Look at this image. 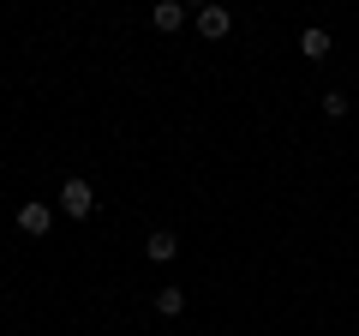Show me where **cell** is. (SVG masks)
<instances>
[{
  "instance_id": "obj_9",
  "label": "cell",
  "mask_w": 359,
  "mask_h": 336,
  "mask_svg": "<svg viewBox=\"0 0 359 336\" xmlns=\"http://www.w3.org/2000/svg\"><path fill=\"white\" fill-rule=\"evenodd\" d=\"M186 6H192V13H204V6H216V0H186Z\"/></svg>"
},
{
  "instance_id": "obj_8",
  "label": "cell",
  "mask_w": 359,
  "mask_h": 336,
  "mask_svg": "<svg viewBox=\"0 0 359 336\" xmlns=\"http://www.w3.org/2000/svg\"><path fill=\"white\" fill-rule=\"evenodd\" d=\"M323 115L341 120V115H347V91H323Z\"/></svg>"
},
{
  "instance_id": "obj_4",
  "label": "cell",
  "mask_w": 359,
  "mask_h": 336,
  "mask_svg": "<svg viewBox=\"0 0 359 336\" xmlns=\"http://www.w3.org/2000/svg\"><path fill=\"white\" fill-rule=\"evenodd\" d=\"M150 25L162 30V37H174V30L186 25V0H156V13H150Z\"/></svg>"
},
{
  "instance_id": "obj_3",
  "label": "cell",
  "mask_w": 359,
  "mask_h": 336,
  "mask_svg": "<svg viewBox=\"0 0 359 336\" xmlns=\"http://www.w3.org/2000/svg\"><path fill=\"white\" fill-rule=\"evenodd\" d=\"M228 30H233L228 6H204V13H198V37H204V42H222Z\"/></svg>"
},
{
  "instance_id": "obj_6",
  "label": "cell",
  "mask_w": 359,
  "mask_h": 336,
  "mask_svg": "<svg viewBox=\"0 0 359 336\" xmlns=\"http://www.w3.org/2000/svg\"><path fill=\"white\" fill-rule=\"evenodd\" d=\"M299 54H306V60H323V54H330V30H299Z\"/></svg>"
},
{
  "instance_id": "obj_7",
  "label": "cell",
  "mask_w": 359,
  "mask_h": 336,
  "mask_svg": "<svg viewBox=\"0 0 359 336\" xmlns=\"http://www.w3.org/2000/svg\"><path fill=\"white\" fill-rule=\"evenodd\" d=\"M156 312L162 318H180L186 312V288H156Z\"/></svg>"
},
{
  "instance_id": "obj_2",
  "label": "cell",
  "mask_w": 359,
  "mask_h": 336,
  "mask_svg": "<svg viewBox=\"0 0 359 336\" xmlns=\"http://www.w3.org/2000/svg\"><path fill=\"white\" fill-rule=\"evenodd\" d=\"M48 228H54V210L42 205V198H30V205H18V234H30V240H42Z\"/></svg>"
},
{
  "instance_id": "obj_1",
  "label": "cell",
  "mask_w": 359,
  "mask_h": 336,
  "mask_svg": "<svg viewBox=\"0 0 359 336\" xmlns=\"http://www.w3.org/2000/svg\"><path fill=\"white\" fill-rule=\"evenodd\" d=\"M60 210H66L72 222H84L90 210H96V186H90L84 174H66V181H60Z\"/></svg>"
},
{
  "instance_id": "obj_5",
  "label": "cell",
  "mask_w": 359,
  "mask_h": 336,
  "mask_svg": "<svg viewBox=\"0 0 359 336\" xmlns=\"http://www.w3.org/2000/svg\"><path fill=\"white\" fill-rule=\"evenodd\" d=\"M174 252H180V234H168V228H156L150 240H144V259H150V264H168Z\"/></svg>"
}]
</instances>
